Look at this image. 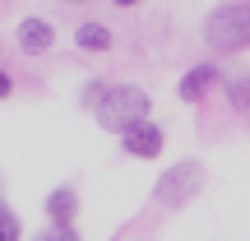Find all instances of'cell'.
<instances>
[{
  "label": "cell",
  "mask_w": 250,
  "mask_h": 241,
  "mask_svg": "<svg viewBox=\"0 0 250 241\" xmlns=\"http://www.w3.org/2000/svg\"><path fill=\"white\" fill-rule=\"evenodd\" d=\"M121 144H125L130 158H158L162 153V130L153 121H144V125H134L130 134H121Z\"/></svg>",
  "instance_id": "cell-4"
},
{
  "label": "cell",
  "mask_w": 250,
  "mask_h": 241,
  "mask_svg": "<svg viewBox=\"0 0 250 241\" xmlns=\"http://www.w3.org/2000/svg\"><path fill=\"white\" fill-rule=\"evenodd\" d=\"M74 42L83 46V51H111V33L102 23H79V33H74Z\"/></svg>",
  "instance_id": "cell-8"
},
{
  "label": "cell",
  "mask_w": 250,
  "mask_h": 241,
  "mask_svg": "<svg viewBox=\"0 0 250 241\" xmlns=\"http://www.w3.org/2000/svg\"><path fill=\"white\" fill-rule=\"evenodd\" d=\"M98 121L107 125V130L130 134L134 125L148 121V93L134 88V84H111V88L102 93V102H98Z\"/></svg>",
  "instance_id": "cell-1"
},
{
  "label": "cell",
  "mask_w": 250,
  "mask_h": 241,
  "mask_svg": "<svg viewBox=\"0 0 250 241\" xmlns=\"http://www.w3.org/2000/svg\"><path fill=\"white\" fill-rule=\"evenodd\" d=\"M0 241H23V227H19V218L5 204H0Z\"/></svg>",
  "instance_id": "cell-10"
},
{
  "label": "cell",
  "mask_w": 250,
  "mask_h": 241,
  "mask_svg": "<svg viewBox=\"0 0 250 241\" xmlns=\"http://www.w3.org/2000/svg\"><path fill=\"white\" fill-rule=\"evenodd\" d=\"M37 241H79V232L74 227H51V232H42Z\"/></svg>",
  "instance_id": "cell-11"
},
{
  "label": "cell",
  "mask_w": 250,
  "mask_h": 241,
  "mask_svg": "<svg viewBox=\"0 0 250 241\" xmlns=\"http://www.w3.org/2000/svg\"><path fill=\"white\" fill-rule=\"evenodd\" d=\"M204 186V162H176V167H167L158 176V190H153V195H158V204H167V209H181L186 204L190 195H195V190Z\"/></svg>",
  "instance_id": "cell-3"
},
{
  "label": "cell",
  "mask_w": 250,
  "mask_h": 241,
  "mask_svg": "<svg viewBox=\"0 0 250 241\" xmlns=\"http://www.w3.org/2000/svg\"><path fill=\"white\" fill-rule=\"evenodd\" d=\"M213 84H218V70H213V65H195V70L181 74V98H186V102H199Z\"/></svg>",
  "instance_id": "cell-6"
},
{
  "label": "cell",
  "mask_w": 250,
  "mask_h": 241,
  "mask_svg": "<svg viewBox=\"0 0 250 241\" xmlns=\"http://www.w3.org/2000/svg\"><path fill=\"white\" fill-rule=\"evenodd\" d=\"M51 42H56V28L46 23V19L33 14V19H23V23H19V46H23L28 56H42Z\"/></svg>",
  "instance_id": "cell-5"
},
{
  "label": "cell",
  "mask_w": 250,
  "mask_h": 241,
  "mask_svg": "<svg viewBox=\"0 0 250 241\" xmlns=\"http://www.w3.org/2000/svg\"><path fill=\"white\" fill-rule=\"evenodd\" d=\"M227 98H232L236 111L250 116V74H232V79H227Z\"/></svg>",
  "instance_id": "cell-9"
},
{
  "label": "cell",
  "mask_w": 250,
  "mask_h": 241,
  "mask_svg": "<svg viewBox=\"0 0 250 241\" xmlns=\"http://www.w3.org/2000/svg\"><path fill=\"white\" fill-rule=\"evenodd\" d=\"M204 37L218 51H241V46H250V5H218L208 14V23H204Z\"/></svg>",
  "instance_id": "cell-2"
},
{
  "label": "cell",
  "mask_w": 250,
  "mask_h": 241,
  "mask_svg": "<svg viewBox=\"0 0 250 241\" xmlns=\"http://www.w3.org/2000/svg\"><path fill=\"white\" fill-rule=\"evenodd\" d=\"M9 88H14V84H9V74L0 70V98H9Z\"/></svg>",
  "instance_id": "cell-12"
},
{
  "label": "cell",
  "mask_w": 250,
  "mask_h": 241,
  "mask_svg": "<svg viewBox=\"0 0 250 241\" xmlns=\"http://www.w3.org/2000/svg\"><path fill=\"white\" fill-rule=\"evenodd\" d=\"M74 209H79V195H74L70 186H61V190H51V195H46V218H51L56 227H70Z\"/></svg>",
  "instance_id": "cell-7"
}]
</instances>
